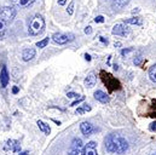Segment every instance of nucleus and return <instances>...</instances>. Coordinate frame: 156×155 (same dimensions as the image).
I'll use <instances>...</instances> for the list:
<instances>
[{"label":"nucleus","mask_w":156,"mask_h":155,"mask_svg":"<svg viewBox=\"0 0 156 155\" xmlns=\"http://www.w3.org/2000/svg\"><path fill=\"white\" fill-rule=\"evenodd\" d=\"M104 144H105V149L109 152V153H116V154H123L127 149H128V143L127 141L121 137L120 135H109L105 141H104Z\"/></svg>","instance_id":"nucleus-1"},{"label":"nucleus","mask_w":156,"mask_h":155,"mask_svg":"<svg viewBox=\"0 0 156 155\" xmlns=\"http://www.w3.org/2000/svg\"><path fill=\"white\" fill-rule=\"evenodd\" d=\"M45 29V20L40 15H34L28 21V33L30 35H40Z\"/></svg>","instance_id":"nucleus-2"},{"label":"nucleus","mask_w":156,"mask_h":155,"mask_svg":"<svg viewBox=\"0 0 156 155\" xmlns=\"http://www.w3.org/2000/svg\"><path fill=\"white\" fill-rule=\"evenodd\" d=\"M16 17V10L12 6H2L0 7V18L5 23H10Z\"/></svg>","instance_id":"nucleus-3"},{"label":"nucleus","mask_w":156,"mask_h":155,"mask_svg":"<svg viewBox=\"0 0 156 155\" xmlns=\"http://www.w3.org/2000/svg\"><path fill=\"white\" fill-rule=\"evenodd\" d=\"M101 75H102L103 81L107 84V86L109 87V90H110V91H113V90H115V88H120V82H119V81H117L116 79L113 77L112 74L105 73V72H102V73H101Z\"/></svg>","instance_id":"nucleus-4"},{"label":"nucleus","mask_w":156,"mask_h":155,"mask_svg":"<svg viewBox=\"0 0 156 155\" xmlns=\"http://www.w3.org/2000/svg\"><path fill=\"white\" fill-rule=\"evenodd\" d=\"M52 40L56 42V44H59V45H64L72 40H74V35L73 34H62V33H55L52 35Z\"/></svg>","instance_id":"nucleus-5"},{"label":"nucleus","mask_w":156,"mask_h":155,"mask_svg":"<svg viewBox=\"0 0 156 155\" xmlns=\"http://www.w3.org/2000/svg\"><path fill=\"white\" fill-rule=\"evenodd\" d=\"M69 155H83V146H82L81 139L75 138V139L72 142Z\"/></svg>","instance_id":"nucleus-6"},{"label":"nucleus","mask_w":156,"mask_h":155,"mask_svg":"<svg viewBox=\"0 0 156 155\" xmlns=\"http://www.w3.org/2000/svg\"><path fill=\"white\" fill-rule=\"evenodd\" d=\"M113 34L114 35H120V37H127L129 34V31L127 29V27L125 24H115L113 28Z\"/></svg>","instance_id":"nucleus-7"},{"label":"nucleus","mask_w":156,"mask_h":155,"mask_svg":"<svg viewBox=\"0 0 156 155\" xmlns=\"http://www.w3.org/2000/svg\"><path fill=\"white\" fill-rule=\"evenodd\" d=\"M11 150L13 153H20L21 150V144L18 141H15V139H10L6 142V146H5V150Z\"/></svg>","instance_id":"nucleus-8"},{"label":"nucleus","mask_w":156,"mask_h":155,"mask_svg":"<svg viewBox=\"0 0 156 155\" xmlns=\"http://www.w3.org/2000/svg\"><path fill=\"white\" fill-rule=\"evenodd\" d=\"M83 155H97V144L96 142H88L83 149Z\"/></svg>","instance_id":"nucleus-9"},{"label":"nucleus","mask_w":156,"mask_h":155,"mask_svg":"<svg viewBox=\"0 0 156 155\" xmlns=\"http://www.w3.org/2000/svg\"><path fill=\"white\" fill-rule=\"evenodd\" d=\"M94 98H96L97 101H99L101 103H109V101H110L109 96H108L105 92L101 91V90H98V91L94 92Z\"/></svg>","instance_id":"nucleus-10"},{"label":"nucleus","mask_w":156,"mask_h":155,"mask_svg":"<svg viewBox=\"0 0 156 155\" xmlns=\"http://www.w3.org/2000/svg\"><path fill=\"white\" fill-rule=\"evenodd\" d=\"M35 0H11L12 5L16 6V7H20V9H24V7H28L30 6Z\"/></svg>","instance_id":"nucleus-11"},{"label":"nucleus","mask_w":156,"mask_h":155,"mask_svg":"<svg viewBox=\"0 0 156 155\" xmlns=\"http://www.w3.org/2000/svg\"><path fill=\"white\" fill-rule=\"evenodd\" d=\"M0 84H1V87H6L7 84H9V74H7V69H6L5 66L1 68V73H0Z\"/></svg>","instance_id":"nucleus-12"},{"label":"nucleus","mask_w":156,"mask_h":155,"mask_svg":"<svg viewBox=\"0 0 156 155\" xmlns=\"http://www.w3.org/2000/svg\"><path fill=\"white\" fill-rule=\"evenodd\" d=\"M35 53L37 52H35L34 49H26L23 51V53H22V57H23V59L26 62H28V61H30V59H33L35 57Z\"/></svg>","instance_id":"nucleus-13"},{"label":"nucleus","mask_w":156,"mask_h":155,"mask_svg":"<svg viewBox=\"0 0 156 155\" xmlns=\"http://www.w3.org/2000/svg\"><path fill=\"white\" fill-rule=\"evenodd\" d=\"M96 82H97V77H96V74H94L93 72L90 73L88 77L85 79V85H86V87H93V86L96 85Z\"/></svg>","instance_id":"nucleus-14"},{"label":"nucleus","mask_w":156,"mask_h":155,"mask_svg":"<svg viewBox=\"0 0 156 155\" xmlns=\"http://www.w3.org/2000/svg\"><path fill=\"white\" fill-rule=\"evenodd\" d=\"M80 128H81V132L85 135V136H90L91 132L93 131V126L90 124V122H82L80 125Z\"/></svg>","instance_id":"nucleus-15"},{"label":"nucleus","mask_w":156,"mask_h":155,"mask_svg":"<svg viewBox=\"0 0 156 155\" xmlns=\"http://www.w3.org/2000/svg\"><path fill=\"white\" fill-rule=\"evenodd\" d=\"M38 126H39L40 131L41 132H44V133H46V135H48L50 132H51V128H50V126L47 125V124H45L44 121H41V120H38Z\"/></svg>","instance_id":"nucleus-16"},{"label":"nucleus","mask_w":156,"mask_h":155,"mask_svg":"<svg viewBox=\"0 0 156 155\" xmlns=\"http://www.w3.org/2000/svg\"><path fill=\"white\" fill-rule=\"evenodd\" d=\"M126 22L129 23V24H136V26H142V24H143V21H142V18H139V17H132V18H128Z\"/></svg>","instance_id":"nucleus-17"},{"label":"nucleus","mask_w":156,"mask_h":155,"mask_svg":"<svg viewBox=\"0 0 156 155\" xmlns=\"http://www.w3.org/2000/svg\"><path fill=\"white\" fill-rule=\"evenodd\" d=\"M6 33V23L0 18V39H4Z\"/></svg>","instance_id":"nucleus-18"},{"label":"nucleus","mask_w":156,"mask_h":155,"mask_svg":"<svg viewBox=\"0 0 156 155\" xmlns=\"http://www.w3.org/2000/svg\"><path fill=\"white\" fill-rule=\"evenodd\" d=\"M149 78L151 81L156 82V64H154L150 69H149Z\"/></svg>","instance_id":"nucleus-19"},{"label":"nucleus","mask_w":156,"mask_h":155,"mask_svg":"<svg viewBox=\"0 0 156 155\" xmlns=\"http://www.w3.org/2000/svg\"><path fill=\"white\" fill-rule=\"evenodd\" d=\"M91 110V107L90 106H85V107H81V108H78L76 110V114H83L86 112H90Z\"/></svg>","instance_id":"nucleus-20"},{"label":"nucleus","mask_w":156,"mask_h":155,"mask_svg":"<svg viewBox=\"0 0 156 155\" xmlns=\"http://www.w3.org/2000/svg\"><path fill=\"white\" fill-rule=\"evenodd\" d=\"M67 12H68V15H70V16L74 13V0H72V1H70V4L68 5Z\"/></svg>","instance_id":"nucleus-21"},{"label":"nucleus","mask_w":156,"mask_h":155,"mask_svg":"<svg viewBox=\"0 0 156 155\" xmlns=\"http://www.w3.org/2000/svg\"><path fill=\"white\" fill-rule=\"evenodd\" d=\"M47 44H48V38H45L44 40H41V41H38V42H37V46L40 47V49H42V47H45Z\"/></svg>","instance_id":"nucleus-22"},{"label":"nucleus","mask_w":156,"mask_h":155,"mask_svg":"<svg viewBox=\"0 0 156 155\" xmlns=\"http://www.w3.org/2000/svg\"><path fill=\"white\" fill-rule=\"evenodd\" d=\"M83 98H85L83 96H80V97H76V99H75V101H74V102H73V103H72L70 106H72V107H74V106H76V104H79V103H80L81 101H83Z\"/></svg>","instance_id":"nucleus-23"},{"label":"nucleus","mask_w":156,"mask_h":155,"mask_svg":"<svg viewBox=\"0 0 156 155\" xmlns=\"http://www.w3.org/2000/svg\"><path fill=\"white\" fill-rule=\"evenodd\" d=\"M128 1H129V0H116V5L120 6V7H122V6H125Z\"/></svg>","instance_id":"nucleus-24"},{"label":"nucleus","mask_w":156,"mask_h":155,"mask_svg":"<svg viewBox=\"0 0 156 155\" xmlns=\"http://www.w3.org/2000/svg\"><path fill=\"white\" fill-rule=\"evenodd\" d=\"M94 22H96V23H103V22H104V17H103V16H97V17L94 18Z\"/></svg>","instance_id":"nucleus-25"},{"label":"nucleus","mask_w":156,"mask_h":155,"mask_svg":"<svg viewBox=\"0 0 156 155\" xmlns=\"http://www.w3.org/2000/svg\"><path fill=\"white\" fill-rule=\"evenodd\" d=\"M67 96H68L69 98H74V97L76 98V97H78L79 95H76V93H74V92H68V95H67Z\"/></svg>","instance_id":"nucleus-26"},{"label":"nucleus","mask_w":156,"mask_h":155,"mask_svg":"<svg viewBox=\"0 0 156 155\" xmlns=\"http://www.w3.org/2000/svg\"><path fill=\"white\" fill-rule=\"evenodd\" d=\"M85 33H86V34H91V33H92V28H91L90 26L86 27V28H85Z\"/></svg>","instance_id":"nucleus-27"},{"label":"nucleus","mask_w":156,"mask_h":155,"mask_svg":"<svg viewBox=\"0 0 156 155\" xmlns=\"http://www.w3.org/2000/svg\"><path fill=\"white\" fill-rule=\"evenodd\" d=\"M150 130H151V131H156V121L150 125Z\"/></svg>","instance_id":"nucleus-28"},{"label":"nucleus","mask_w":156,"mask_h":155,"mask_svg":"<svg viewBox=\"0 0 156 155\" xmlns=\"http://www.w3.org/2000/svg\"><path fill=\"white\" fill-rule=\"evenodd\" d=\"M129 51H132V49H126V50H122V52H121V53L125 56V55H126L127 52H129Z\"/></svg>","instance_id":"nucleus-29"},{"label":"nucleus","mask_w":156,"mask_h":155,"mask_svg":"<svg viewBox=\"0 0 156 155\" xmlns=\"http://www.w3.org/2000/svg\"><path fill=\"white\" fill-rule=\"evenodd\" d=\"M12 92H13V93H17V92H18V87H17V86H15V87L12 88Z\"/></svg>","instance_id":"nucleus-30"},{"label":"nucleus","mask_w":156,"mask_h":155,"mask_svg":"<svg viewBox=\"0 0 156 155\" xmlns=\"http://www.w3.org/2000/svg\"><path fill=\"white\" fill-rule=\"evenodd\" d=\"M66 2H67V0H59V1H58V4H59V5H64Z\"/></svg>","instance_id":"nucleus-31"},{"label":"nucleus","mask_w":156,"mask_h":155,"mask_svg":"<svg viewBox=\"0 0 156 155\" xmlns=\"http://www.w3.org/2000/svg\"><path fill=\"white\" fill-rule=\"evenodd\" d=\"M85 58H86V61H91V56L90 55H85Z\"/></svg>","instance_id":"nucleus-32"},{"label":"nucleus","mask_w":156,"mask_h":155,"mask_svg":"<svg viewBox=\"0 0 156 155\" xmlns=\"http://www.w3.org/2000/svg\"><path fill=\"white\" fill-rule=\"evenodd\" d=\"M99 39H101V41H103L104 44H108V40H105V39L103 38V37H101V38H99Z\"/></svg>","instance_id":"nucleus-33"},{"label":"nucleus","mask_w":156,"mask_h":155,"mask_svg":"<svg viewBox=\"0 0 156 155\" xmlns=\"http://www.w3.org/2000/svg\"><path fill=\"white\" fill-rule=\"evenodd\" d=\"M20 155H28V152H22V153H20Z\"/></svg>","instance_id":"nucleus-34"},{"label":"nucleus","mask_w":156,"mask_h":155,"mask_svg":"<svg viewBox=\"0 0 156 155\" xmlns=\"http://www.w3.org/2000/svg\"><path fill=\"white\" fill-rule=\"evenodd\" d=\"M154 155H156V153H155V154H154Z\"/></svg>","instance_id":"nucleus-35"}]
</instances>
